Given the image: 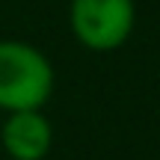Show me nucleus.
Returning a JSON list of instances; mask_svg holds the SVG:
<instances>
[{"instance_id":"nucleus-2","label":"nucleus","mask_w":160,"mask_h":160,"mask_svg":"<svg viewBox=\"0 0 160 160\" xmlns=\"http://www.w3.org/2000/svg\"><path fill=\"white\" fill-rule=\"evenodd\" d=\"M68 27L77 45L95 53L119 51L137 27L133 0H71Z\"/></svg>"},{"instance_id":"nucleus-1","label":"nucleus","mask_w":160,"mask_h":160,"mask_svg":"<svg viewBox=\"0 0 160 160\" xmlns=\"http://www.w3.org/2000/svg\"><path fill=\"white\" fill-rule=\"evenodd\" d=\"M53 65L36 45L0 39V110H42L53 95Z\"/></svg>"},{"instance_id":"nucleus-3","label":"nucleus","mask_w":160,"mask_h":160,"mask_svg":"<svg viewBox=\"0 0 160 160\" xmlns=\"http://www.w3.org/2000/svg\"><path fill=\"white\" fill-rule=\"evenodd\" d=\"M0 142L12 160H45L53 148V125L42 110H15L0 125Z\"/></svg>"}]
</instances>
